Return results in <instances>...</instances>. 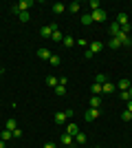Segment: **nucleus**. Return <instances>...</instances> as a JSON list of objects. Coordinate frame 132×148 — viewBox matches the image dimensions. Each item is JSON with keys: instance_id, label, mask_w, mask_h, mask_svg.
Segmentation results:
<instances>
[{"instance_id": "f257e3e1", "label": "nucleus", "mask_w": 132, "mask_h": 148, "mask_svg": "<svg viewBox=\"0 0 132 148\" xmlns=\"http://www.w3.org/2000/svg\"><path fill=\"white\" fill-rule=\"evenodd\" d=\"M31 7H33L31 0H22V2H16V5L11 7V13H13V16H20L22 11H29Z\"/></svg>"}, {"instance_id": "f03ea898", "label": "nucleus", "mask_w": 132, "mask_h": 148, "mask_svg": "<svg viewBox=\"0 0 132 148\" xmlns=\"http://www.w3.org/2000/svg\"><path fill=\"white\" fill-rule=\"evenodd\" d=\"M73 115H75V113H73V111L68 108V111H60V113H55V117H53V119H55V124H57V126H62V124L66 122L68 117H73Z\"/></svg>"}, {"instance_id": "7ed1b4c3", "label": "nucleus", "mask_w": 132, "mask_h": 148, "mask_svg": "<svg viewBox=\"0 0 132 148\" xmlns=\"http://www.w3.org/2000/svg\"><path fill=\"white\" fill-rule=\"evenodd\" d=\"M99 115H101V108H88V111L84 113V122H95Z\"/></svg>"}, {"instance_id": "20e7f679", "label": "nucleus", "mask_w": 132, "mask_h": 148, "mask_svg": "<svg viewBox=\"0 0 132 148\" xmlns=\"http://www.w3.org/2000/svg\"><path fill=\"white\" fill-rule=\"evenodd\" d=\"M90 16H93V22H106V18H108L104 9H97V11H93Z\"/></svg>"}, {"instance_id": "39448f33", "label": "nucleus", "mask_w": 132, "mask_h": 148, "mask_svg": "<svg viewBox=\"0 0 132 148\" xmlns=\"http://www.w3.org/2000/svg\"><path fill=\"white\" fill-rule=\"evenodd\" d=\"M55 29H57V25H46V27H42V29H40V36H42V38H51Z\"/></svg>"}, {"instance_id": "423d86ee", "label": "nucleus", "mask_w": 132, "mask_h": 148, "mask_svg": "<svg viewBox=\"0 0 132 148\" xmlns=\"http://www.w3.org/2000/svg\"><path fill=\"white\" fill-rule=\"evenodd\" d=\"M117 40L121 42V47H130V44H132V38L128 36V33H123V31H121L119 36H117Z\"/></svg>"}, {"instance_id": "0eeeda50", "label": "nucleus", "mask_w": 132, "mask_h": 148, "mask_svg": "<svg viewBox=\"0 0 132 148\" xmlns=\"http://www.w3.org/2000/svg\"><path fill=\"white\" fill-rule=\"evenodd\" d=\"M62 144H64V146H68V148H75L77 146L75 139H73V135H68V133H64V135H62Z\"/></svg>"}, {"instance_id": "6e6552de", "label": "nucleus", "mask_w": 132, "mask_h": 148, "mask_svg": "<svg viewBox=\"0 0 132 148\" xmlns=\"http://www.w3.org/2000/svg\"><path fill=\"white\" fill-rule=\"evenodd\" d=\"M114 91H117V86H114V84H112L110 80H108L106 84L101 86V95H108V93H114Z\"/></svg>"}, {"instance_id": "1a4fd4ad", "label": "nucleus", "mask_w": 132, "mask_h": 148, "mask_svg": "<svg viewBox=\"0 0 132 148\" xmlns=\"http://www.w3.org/2000/svg\"><path fill=\"white\" fill-rule=\"evenodd\" d=\"M117 25H119V27H126V25H130V18H128V13H123V11H121L119 16H117Z\"/></svg>"}, {"instance_id": "9d476101", "label": "nucleus", "mask_w": 132, "mask_h": 148, "mask_svg": "<svg viewBox=\"0 0 132 148\" xmlns=\"http://www.w3.org/2000/svg\"><path fill=\"white\" fill-rule=\"evenodd\" d=\"M130 86H132V82L128 80V77H121V80H119V84H117V88H119V91H128Z\"/></svg>"}, {"instance_id": "9b49d317", "label": "nucleus", "mask_w": 132, "mask_h": 148, "mask_svg": "<svg viewBox=\"0 0 132 148\" xmlns=\"http://www.w3.org/2000/svg\"><path fill=\"white\" fill-rule=\"evenodd\" d=\"M51 9H53V13H57V16H60V13L66 11V5H64V2H53V7H51Z\"/></svg>"}, {"instance_id": "f8f14e48", "label": "nucleus", "mask_w": 132, "mask_h": 148, "mask_svg": "<svg viewBox=\"0 0 132 148\" xmlns=\"http://www.w3.org/2000/svg\"><path fill=\"white\" fill-rule=\"evenodd\" d=\"M51 56H53V53H51V51L46 49V47L38 49V58H42V60H51Z\"/></svg>"}, {"instance_id": "ddd939ff", "label": "nucleus", "mask_w": 132, "mask_h": 148, "mask_svg": "<svg viewBox=\"0 0 132 148\" xmlns=\"http://www.w3.org/2000/svg\"><path fill=\"white\" fill-rule=\"evenodd\" d=\"M62 44L66 47V49H70V47H75V38L66 33V36H64V40H62Z\"/></svg>"}, {"instance_id": "4468645a", "label": "nucleus", "mask_w": 132, "mask_h": 148, "mask_svg": "<svg viewBox=\"0 0 132 148\" xmlns=\"http://www.w3.org/2000/svg\"><path fill=\"white\" fill-rule=\"evenodd\" d=\"M88 49L93 51V53H99V51L104 49V42H90V44H88Z\"/></svg>"}, {"instance_id": "2eb2a0df", "label": "nucleus", "mask_w": 132, "mask_h": 148, "mask_svg": "<svg viewBox=\"0 0 132 148\" xmlns=\"http://www.w3.org/2000/svg\"><path fill=\"white\" fill-rule=\"evenodd\" d=\"M90 108H101V97L99 95H93V97H90Z\"/></svg>"}, {"instance_id": "dca6fc26", "label": "nucleus", "mask_w": 132, "mask_h": 148, "mask_svg": "<svg viewBox=\"0 0 132 148\" xmlns=\"http://www.w3.org/2000/svg\"><path fill=\"white\" fill-rule=\"evenodd\" d=\"M66 9H68V13H77V11H79V9H82V5H79V2H77V0H75V2H70V5L66 7Z\"/></svg>"}, {"instance_id": "f3484780", "label": "nucleus", "mask_w": 132, "mask_h": 148, "mask_svg": "<svg viewBox=\"0 0 132 148\" xmlns=\"http://www.w3.org/2000/svg\"><path fill=\"white\" fill-rule=\"evenodd\" d=\"M121 33V27L117 25V22H114V25H110V38H117Z\"/></svg>"}, {"instance_id": "a211bd4d", "label": "nucleus", "mask_w": 132, "mask_h": 148, "mask_svg": "<svg viewBox=\"0 0 132 148\" xmlns=\"http://www.w3.org/2000/svg\"><path fill=\"white\" fill-rule=\"evenodd\" d=\"M51 40H53V42H62V40H64L62 31H60V29H55V31H53V36H51Z\"/></svg>"}, {"instance_id": "6ab92c4d", "label": "nucleus", "mask_w": 132, "mask_h": 148, "mask_svg": "<svg viewBox=\"0 0 132 148\" xmlns=\"http://www.w3.org/2000/svg\"><path fill=\"white\" fill-rule=\"evenodd\" d=\"M106 82H108V77L104 73H97V75H95V84H101V86H104Z\"/></svg>"}, {"instance_id": "aec40b11", "label": "nucleus", "mask_w": 132, "mask_h": 148, "mask_svg": "<svg viewBox=\"0 0 132 148\" xmlns=\"http://www.w3.org/2000/svg\"><path fill=\"white\" fill-rule=\"evenodd\" d=\"M49 64H51V66H60V64H62V58L53 53V56H51V60H49Z\"/></svg>"}, {"instance_id": "412c9836", "label": "nucleus", "mask_w": 132, "mask_h": 148, "mask_svg": "<svg viewBox=\"0 0 132 148\" xmlns=\"http://www.w3.org/2000/svg\"><path fill=\"white\" fill-rule=\"evenodd\" d=\"M66 133H68V135H73V137H75L77 133H79V128H77V124H68V126H66Z\"/></svg>"}, {"instance_id": "4be33fe9", "label": "nucleus", "mask_w": 132, "mask_h": 148, "mask_svg": "<svg viewBox=\"0 0 132 148\" xmlns=\"http://www.w3.org/2000/svg\"><path fill=\"white\" fill-rule=\"evenodd\" d=\"M5 126H7V130H16V128H18V122H16L13 117H9V119H7V124H5Z\"/></svg>"}, {"instance_id": "5701e85b", "label": "nucleus", "mask_w": 132, "mask_h": 148, "mask_svg": "<svg viewBox=\"0 0 132 148\" xmlns=\"http://www.w3.org/2000/svg\"><path fill=\"white\" fill-rule=\"evenodd\" d=\"M88 9H90V13H93V11H97V9H101L99 0H90V2H88Z\"/></svg>"}, {"instance_id": "b1692460", "label": "nucleus", "mask_w": 132, "mask_h": 148, "mask_svg": "<svg viewBox=\"0 0 132 148\" xmlns=\"http://www.w3.org/2000/svg\"><path fill=\"white\" fill-rule=\"evenodd\" d=\"M0 139H2V142H9V139H13V133L11 130H2V133H0Z\"/></svg>"}, {"instance_id": "393cba45", "label": "nucleus", "mask_w": 132, "mask_h": 148, "mask_svg": "<svg viewBox=\"0 0 132 148\" xmlns=\"http://www.w3.org/2000/svg\"><path fill=\"white\" fill-rule=\"evenodd\" d=\"M46 84H49L51 88H55L57 84H60V80H57V77H53V75H49V77H46Z\"/></svg>"}, {"instance_id": "a878e982", "label": "nucleus", "mask_w": 132, "mask_h": 148, "mask_svg": "<svg viewBox=\"0 0 132 148\" xmlns=\"http://www.w3.org/2000/svg\"><path fill=\"white\" fill-rule=\"evenodd\" d=\"M73 139H75V144H77V146H79V144H86V135H84V133H77V135L73 137Z\"/></svg>"}, {"instance_id": "bb28decb", "label": "nucleus", "mask_w": 132, "mask_h": 148, "mask_svg": "<svg viewBox=\"0 0 132 148\" xmlns=\"http://www.w3.org/2000/svg\"><path fill=\"white\" fill-rule=\"evenodd\" d=\"M108 47H110V49H119L121 42L117 40V38H110V40H108Z\"/></svg>"}, {"instance_id": "cd10ccee", "label": "nucleus", "mask_w": 132, "mask_h": 148, "mask_svg": "<svg viewBox=\"0 0 132 148\" xmlns=\"http://www.w3.org/2000/svg\"><path fill=\"white\" fill-rule=\"evenodd\" d=\"M82 25H93V16L90 13H82Z\"/></svg>"}, {"instance_id": "c85d7f7f", "label": "nucleus", "mask_w": 132, "mask_h": 148, "mask_svg": "<svg viewBox=\"0 0 132 148\" xmlns=\"http://www.w3.org/2000/svg\"><path fill=\"white\" fill-rule=\"evenodd\" d=\"M18 20H20V22H29V20H31V13H29V11H22L18 16Z\"/></svg>"}, {"instance_id": "c756f323", "label": "nucleus", "mask_w": 132, "mask_h": 148, "mask_svg": "<svg viewBox=\"0 0 132 148\" xmlns=\"http://www.w3.org/2000/svg\"><path fill=\"white\" fill-rule=\"evenodd\" d=\"M119 97L123 99V102H130V93L128 91H119Z\"/></svg>"}, {"instance_id": "7c9ffc66", "label": "nucleus", "mask_w": 132, "mask_h": 148, "mask_svg": "<svg viewBox=\"0 0 132 148\" xmlns=\"http://www.w3.org/2000/svg\"><path fill=\"white\" fill-rule=\"evenodd\" d=\"M121 119H123V122H130V119H132V113L130 111H123V113H121Z\"/></svg>"}, {"instance_id": "2f4dec72", "label": "nucleus", "mask_w": 132, "mask_h": 148, "mask_svg": "<svg viewBox=\"0 0 132 148\" xmlns=\"http://www.w3.org/2000/svg\"><path fill=\"white\" fill-rule=\"evenodd\" d=\"M75 44H79L82 49H86V47H88L90 42H88V40H84V38H79V40H75Z\"/></svg>"}, {"instance_id": "473e14b6", "label": "nucleus", "mask_w": 132, "mask_h": 148, "mask_svg": "<svg viewBox=\"0 0 132 148\" xmlns=\"http://www.w3.org/2000/svg\"><path fill=\"white\" fill-rule=\"evenodd\" d=\"M90 91H93V95H101V84H93Z\"/></svg>"}, {"instance_id": "72a5a7b5", "label": "nucleus", "mask_w": 132, "mask_h": 148, "mask_svg": "<svg viewBox=\"0 0 132 148\" xmlns=\"http://www.w3.org/2000/svg\"><path fill=\"white\" fill-rule=\"evenodd\" d=\"M55 93H57V95H64V93H66V86H62V84H57V86H55Z\"/></svg>"}, {"instance_id": "f704fd0d", "label": "nucleus", "mask_w": 132, "mask_h": 148, "mask_svg": "<svg viewBox=\"0 0 132 148\" xmlns=\"http://www.w3.org/2000/svg\"><path fill=\"white\" fill-rule=\"evenodd\" d=\"M11 133H13V139H18V137H22V130H20V128H16V130H11Z\"/></svg>"}, {"instance_id": "c9c22d12", "label": "nucleus", "mask_w": 132, "mask_h": 148, "mask_svg": "<svg viewBox=\"0 0 132 148\" xmlns=\"http://www.w3.org/2000/svg\"><path fill=\"white\" fill-rule=\"evenodd\" d=\"M95 56V53H93V51H90V49H86V51H84V58H86V60H90V58H93Z\"/></svg>"}, {"instance_id": "e433bc0d", "label": "nucleus", "mask_w": 132, "mask_h": 148, "mask_svg": "<svg viewBox=\"0 0 132 148\" xmlns=\"http://www.w3.org/2000/svg\"><path fill=\"white\" fill-rule=\"evenodd\" d=\"M44 148H55V144H53V142H46V144H44Z\"/></svg>"}, {"instance_id": "4c0bfd02", "label": "nucleus", "mask_w": 132, "mask_h": 148, "mask_svg": "<svg viewBox=\"0 0 132 148\" xmlns=\"http://www.w3.org/2000/svg\"><path fill=\"white\" fill-rule=\"evenodd\" d=\"M126 111H130V113H132V99H130V102H128V106H126Z\"/></svg>"}, {"instance_id": "58836bf2", "label": "nucleus", "mask_w": 132, "mask_h": 148, "mask_svg": "<svg viewBox=\"0 0 132 148\" xmlns=\"http://www.w3.org/2000/svg\"><path fill=\"white\" fill-rule=\"evenodd\" d=\"M0 148H7V144H5V142H2V139H0Z\"/></svg>"}, {"instance_id": "ea45409f", "label": "nucleus", "mask_w": 132, "mask_h": 148, "mask_svg": "<svg viewBox=\"0 0 132 148\" xmlns=\"http://www.w3.org/2000/svg\"><path fill=\"white\" fill-rule=\"evenodd\" d=\"M128 93H130V99H132V86H130V88H128Z\"/></svg>"}, {"instance_id": "a19ab883", "label": "nucleus", "mask_w": 132, "mask_h": 148, "mask_svg": "<svg viewBox=\"0 0 132 148\" xmlns=\"http://www.w3.org/2000/svg\"><path fill=\"white\" fill-rule=\"evenodd\" d=\"M2 73H5V69H2V66H0V75H2Z\"/></svg>"}, {"instance_id": "79ce46f5", "label": "nucleus", "mask_w": 132, "mask_h": 148, "mask_svg": "<svg viewBox=\"0 0 132 148\" xmlns=\"http://www.w3.org/2000/svg\"><path fill=\"white\" fill-rule=\"evenodd\" d=\"M97 148H101V146H97Z\"/></svg>"}]
</instances>
